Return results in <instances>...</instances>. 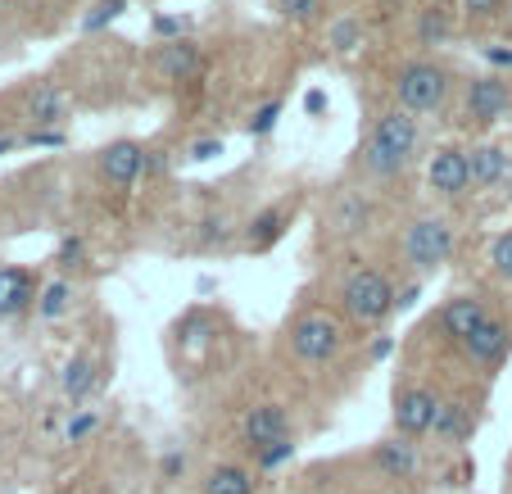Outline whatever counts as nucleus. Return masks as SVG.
I'll use <instances>...</instances> for the list:
<instances>
[{"instance_id": "nucleus-1", "label": "nucleus", "mask_w": 512, "mask_h": 494, "mask_svg": "<svg viewBox=\"0 0 512 494\" xmlns=\"http://www.w3.org/2000/svg\"><path fill=\"white\" fill-rule=\"evenodd\" d=\"M417 150V118L408 109H390L372 123L368 141H363V164L377 177H395L399 168H408Z\"/></svg>"}, {"instance_id": "nucleus-2", "label": "nucleus", "mask_w": 512, "mask_h": 494, "mask_svg": "<svg viewBox=\"0 0 512 494\" xmlns=\"http://www.w3.org/2000/svg\"><path fill=\"white\" fill-rule=\"evenodd\" d=\"M340 304H345V313L358 322V327H377V322H386L390 313L399 309V295H395L386 272L354 268L345 277V286H340Z\"/></svg>"}, {"instance_id": "nucleus-3", "label": "nucleus", "mask_w": 512, "mask_h": 494, "mask_svg": "<svg viewBox=\"0 0 512 494\" xmlns=\"http://www.w3.org/2000/svg\"><path fill=\"white\" fill-rule=\"evenodd\" d=\"M340 345H345V327H340L336 313L309 309V313H300V318L290 322V349H295V359L300 363L322 368V363H331L340 354Z\"/></svg>"}, {"instance_id": "nucleus-4", "label": "nucleus", "mask_w": 512, "mask_h": 494, "mask_svg": "<svg viewBox=\"0 0 512 494\" xmlns=\"http://www.w3.org/2000/svg\"><path fill=\"white\" fill-rule=\"evenodd\" d=\"M395 91L408 114H431V109H440L449 100V73L440 64H431V59H413V64L399 68Z\"/></svg>"}, {"instance_id": "nucleus-5", "label": "nucleus", "mask_w": 512, "mask_h": 494, "mask_svg": "<svg viewBox=\"0 0 512 494\" xmlns=\"http://www.w3.org/2000/svg\"><path fill=\"white\" fill-rule=\"evenodd\" d=\"M454 254V227L445 218H417L404 236V259L413 263L417 272H435L440 263H449Z\"/></svg>"}, {"instance_id": "nucleus-6", "label": "nucleus", "mask_w": 512, "mask_h": 494, "mask_svg": "<svg viewBox=\"0 0 512 494\" xmlns=\"http://www.w3.org/2000/svg\"><path fill=\"white\" fill-rule=\"evenodd\" d=\"M445 399L435 395L431 386H399L395 390V431L404 440H417L435 427V413H440Z\"/></svg>"}, {"instance_id": "nucleus-7", "label": "nucleus", "mask_w": 512, "mask_h": 494, "mask_svg": "<svg viewBox=\"0 0 512 494\" xmlns=\"http://www.w3.org/2000/svg\"><path fill=\"white\" fill-rule=\"evenodd\" d=\"M458 349H463V359L472 363V368H494V363H499L503 354L512 349V327L490 313V318H485L481 327H476Z\"/></svg>"}, {"instance_id": "nucleus-8", "label": "nucleus", "mask_w": 512, "mask_h": 494, "mask_svg": "<svg viewBox=\"0 0 512 494\" xmlns=\"http://www.w3.org/2000/svg\"><path fill=\"white\" fill-rule=\"evenodd\" d=\"M426 182H431V191H440L445 200H458V195L472 186V168H467V150L458 146H440L431 155V164H426Z\"/></svg>"}, {"instance_id": "nucleus-9", "label": "nucleus", "mask_w": 512, "mask_h": 494, "mask_svg": "<svg viewBox=\"0 0 512 494\" xmlns=\"http://www.w3.org/2000/svg\"><path fill=\"white\" fill-rule=\"evenodd\" d=\"M241 436H245V445L259 454V449H268V445H277V440L290 436V413L281 404H254L241 422Z\"/></svg>"}, {"instance_id": "nucleus-10", "label": "nucleus", "mask_w": 512, "mask_h": 494, "mask_svg": "<svg viewBox=\"0 0 512 494\" xmlns=\"http://www.w3.org/2000/svg\"><path fill=\"white\" fill-rule=\"evenodd\" d=\"M145 159H150L145 146H136V141H114V146L100 150V177L123 191V186H132L136 177L145 173Z\"/></svg>"}, {"instance_id": "nucleus-11", "label": "nucleus", "mask_w": 512, "mask_h": 494, "mask_svg": "<svg viewBox=\"0 0 512 494\" xmlns=\"http://www.w3.org/2000/svg\"><path fill=\"white\" fill-rule=\"evenodd\" d=\"M508 109H512V87L503 78H494V73H485V78H476L467 87V118L472 123H494Z\"/></svg>"}, {"instance_id": "nucleus-12", "label": "nucleus", "mask_w": 512, "mask_h": 494, "mask_svg": "<svg viewBox=\"0 0 512 494\" xmlns=\"http://www.w3.org/2000/svg\"><path fill=\"white\" fill-rule=\"evenodd\" d=\"M485 318H490V309H485L481 295H454V300L440 309V331H445V340L463 345Z\"/></svg>"}, {"instance_id": "nucleus-13", "label": "nucleus", "mask_w": 512, "mask_h": 494, "mask_svg": "<svg viewBox=\"0 0 512 494\" xmlns=\"http://www.w3.org/2000/svg\"><path fill=\"white\" fill-rule=\"evenodd\" d=\"M372 467H377L386 481H413L417 467H422V454H417L413 440L395 436V440H381V445L372 449Z\"/></svg>"}, {"instance_id": "nucleus-14", "label": "nucleus", "mask_w": 512, "mask_h": 494, "mask_svg": "<svg viewBox=\"0 0 512 494\" xmlns=\"http://www.w3.org/2000/svg\"><path fill=\"white\" fill-rule=\"evenodd\" d=\"M37 277L28 268H0V318H19L37 304Z\"/></svg>"}, {"instance_id": "nucleus-15", "label": "nucleus", "mask_w": 512, "mask_h": 494, "mask_svg": "<svg viewBox=\"0 0 512 494\" xmlns=\"http://www.w3.org/2000/svg\"><path fill=\"white\" fill-rule=\"evenodd\" d=\"M472 427H476L472 404H467V399H445V404H440V413H435L431 436L445 440V445H463V440L472 436Z\"/></svg>"}, {"instance_id": "nucleus-16", "label": "nucleus", "mask_w": 512, "mask_h": 494, "mask_svg": "<svg viewBox=\"0 0 512 494\" xmlns=\"http://www.w3.org/2000/svg\"><path fill=\"white\" fill-rule=\"evenodd\" d=\"M64 114H68V91L59 82H37L28 91V118L37 127H55Z\"/></svg>"}, {"instance_id": "nucleus-17", "label": "nucleus", "mask_w": 512, "mask_h": 494, "mask_svg": "<svg viewBox=\"0 0 512 494\" xmlns=\"http://www.w3.org/2000/svg\"><path fill=\"white\" fill-rule=\"evenodd\" d=\"M159 73H164L168 82H191L195 73H200V46L186 37L168 41V46L159 50Z\"/></svg>"}, {"instance_id": "nucleus-18", "label": "nucleus", "mask_w": 512, "mask_h": 494, "mask_svg": "<svg viewBox=\"0 0 512 494\" xmlns=\"http://www.w3.org/2000/svg\"><path fill=\"white\" fill-rule=\"evenodd\" d=\"M467 168H472V186H499L512 173V159L499 146H472L467 150Z\"/></svg>"}, {"instance_id": "nucleus-19", "label": "nucleus", "mask_w": 512, "mask_h": 494, "mask_svg": "<svg viewBox=\"0 0 512 494\" xmlns=\"http://www.w3.org/2000/svg\"><path fill=\"white\" fill-rule=\"evenodd\" d=\"M100 381V368L91 354H73V359L64 363V377H59V386H64V399H73V404H82V399L96 390Z\"/></svg>"}, {"instance_id": "nucleus-20", "label": "nucleus", "mask_w": 512, "mask_h": 494, "mask_svg": "<svg viewBox=\"0 0 512 494\" xmlns=\"http://www.w3.org/2000/svg\"><path fill=\"white\" fill-rule=\"evenodd\" d=\"M254 490H259V481L241 463H218L204 476V494H254Z\"/></svg>"}, {"instance_id": "nucleus-21", "label": "nucleus", "mask_w": 512, "mask_h": 494, "mask_svg": "<svg viewBox=\"0 0 512 494\" xmlns=\"http://www.w3.org/2000/svg\"><path fill=\"white\" fill-rule=\"evenodd\" d=\"M286 223H290L286 204H268V209H263V214L254 218L250 227H245V245H250V250H268V245H277V241H281Z\"/></svg>"}, {"instance_id": "nucleus-22", "label": "nucleus", "mask_w": 512, "mask_h": 494, "mask_svg": "<svg viewBox=\"0 0 512 494\" xmlns=\"http://www.w3.org/2000/svg\"><path fill=\"white\" fill-rule=\"evenodd\" d=\"M68 309H73V286H68V281H50V286H41V295H37L41 318H64Z\"/></svg>"}, {"instance_id": "nucleus-23", "label": "nucleus", "mask_w": 512, "mask_h": 494, "mask_svg": "<svg viewBox=\"0 0 512 494\" xmlns=\"http://www.w3.org/2000/svg\"><path fill=\"white\" fill-rule=\"evenodd\" d=\"M449 28H454V23H449L445 10H426L422 23H417V37H422V46H440V41L449 37Z\"/></svg>"}, {"instance_id": "nucleus-24", "label": "nucleus", "mask_w": 512, "mask_h": 494, "mask_svg": "<svg viewBox=\"0 0 512 494\" xmlns=\"http://www.w3.org/2000/svg\"><path fill=\"white\" fill-rule=\"evenodd\" d=\"M358 41H363V23L358 19H340L336 28H331V50H340V55H349Z\"/></svg>"}, {"instance_id": "nucleus-25", "label": "nucleus", "mask_w": 512, "mask_h": 494, "mask_svg": "<svg viewBox=\"0 0 512 494\" xmlns=\"http://www.w3.org/2000/svg\"><path fill=\"white\" fill-rule=\"evenodd\" d=\"M123 10H127V0H96V10L82 19V28H87V32H100L105 23H114Z\"/></svg>"}, {"instance_id": "nucleus-26", "label": "nucleus", "mask_w": 512, "mask_h": 494, "mask_svg": "<svg viewBox=\"0 0 512 494\" xmlns=\"http://www.w3.org/2000/svg\"><path fill=\"white\" fill-rule=\"evenodd\" d=\"M96 427H100V417L91 413V408H82V413H73V417H68L64 440H68V445H82V440H87V436H91V431H96Z\"/></svg>"}, {"instance_id": "nucleus-27", "label": "nucleus", "mask_w": 512, "mask_h": 494, "mask_svg": "<svg viewBox=\"0 0 512 494\" xmlns=\"http://www.w3.org/2000/svg\"><path fill=\"white\" fill-rule=\"evenodd\" d=\"M281 19H295V23H313L322 14V0H277Z\"/></svg>"}, {"instance_id": "nucleus-28", "label": "nucleus", "mask_w": 512, "mask_h": 494, "mask_svg": "<svg viewBox=\"0 0 512 494\" xmlns=\"http://www.w3.org/2000/svg\"><path fill=\"white\" fill-rule=\"evenodd\" d=\"M490 263H494V272H499L503 281H512V232H503L499 241L490 245Z\"/></svg>"}, {"instance_id": "nucleus-29", "label": "nucleus", "mask_w": 512, "mask_h": 494, "mask_svg": "<svg viewBox=\"0 0 512 494\" xmlns=\"http://www.w3.org/2000/svg\"><path fill=\"white\" fill-rule=\"evenodd\" d=\"M290 454H295V440H277V445H268V449H259V454H254V463H259L263 467V472H272V467H281V463H286V458Z\"/></svg>"}, {"instance_id": "nucleus-30", "label": "nucleus", "mask_w": 512, "mask_h": 494, "mask_svg": "<svg viewBox=\"0 0 512 494\" xmlns=\"http://www.w3.org/2000/svg\"><path fill=\"white\" fill-rule=\"evenodd\" d=\"M277 118H281V100H268L263 109H254V118H250V136H268L272 127H277Z\"/></svg>"}, {"instance_id": "nucleus-31", "label": "nucleus", "mask_w": 512, "mask_h": 494, "mask_svg": "<svg viewBox=\"0 0 512 494\" xmlns=\"http://www.w3.org/2000/svg\"><path fill=\"white\" fill-rule=\"evenodd\" d=\"M458 5H463L472 19H494V14H503V5H508V0H458Z\"/></svg>"}, {"instance_id": "nucleus-32", "label": "nucleus", "mask_w": 512, "mask_h": 494, "mask_svg": "<svg viewBox=\"0 0 512 494\" xmlns=\"http://www.w3.org/2000/svg\"><path fill=\"white\" fill-rule=\"evenodd\" d=\"M159 472H164V481H182V476H186V454H182V449H173V454H164V463H159Z\"/></svg>"}, {"instance_id": "nucleus-33", "label": "nucleus", "mask_w": 512, "mask_h": 494, "mask_svg": "<svg viewBox=\"0 0 512 494\" xmlns=\"http://www.w3.org/2000/svg\"><path fill=\"white\" fill-rule=\"evenodd\" d=\"M59 263H64V268H73V263L82 259V236H64V241H59V254H55Z\"/></svg>"}, {"instance_id": "nucleus-34", "label": "nucleus", "mask_w": 512, "mask_h": 494, "mask_svg": "<svg viewBox=\"0 0 512 494\" xmlns=\"http://www.w3.org/2000/svg\"><path fill=\"white\" fill-rule=\"evenodd\" d=\"M28 146H64V132H55V127H32Z\"/></svg>"}, {"instance_id": "nucleus-35", "label": "nucleus", "mask_w": 512, "mask_h": 494, "mask_svg": "<svg viewBox=\"0 0 512 494\" xmlns=\"http://www.w3.org/2000/svg\"><path fill=\"white\" fill-rule=\"evenodd\" d=\"M358 218H368V209L363 204H345L340 209V232H358Z\"/></svg>"}, {"instance_id": "nucleus-36", "label": "nucleus", "mask_w": 512, "mask_h": 494, "mask_svg": "<svg viewBox=\"0 0 512 494\" xmlns=\"http://www.w3.org/2000/svg\"><path fill=\"white\" fill-rule=\"evenodd\" d=\"M213 241H227V223H223V218H209V223H204V245H213Z\"/></svg>"}, {"instance_id": "nucleus-37", "label": "nucleus", "mask_w": 512, "mask_h": 494, "mask_svg": "<svg viewBox=\"0 0 512 494\" xmlns=\"http://www.w3.org/2000/svg\"><path fill=\"white\" fill-rule=\"evenodd\" d=\"M213 155H223V141H195L191 146V159H213Z\"/></svg>"}, {"instance_id": "nucleus-38", "label": "nucleus", "mask_w": 512, "mask_h": 494, "mask_svg": "<svg viewBox=\"0 0 512 494\" xmlns=\"http://www.w3.org/2000/svg\"><path fill=\"white\" fill-rule=\"evenodd\" d=\"M485 59L499 68H512V46H485Z\"/></svg>"}, {"instance_id": "nucleus-39", "label": "nucleus", "mask_w": 512, "mask_h": 494, "mask_svg": "<svg viewBox=\"0 0 512 494\" xmlns=\"http://www.w3.org/2000/svg\"><path fill=\"white\" fill-rule=\"evenodd\" d=\"M304 109H309V114H322V109H327V96H322V91H309V96H304Z\"/></svg>"}, {"instance_id": "nucleus-40", "label": "nucleus", "mask_w": 512, "mask_h": 494, "mask_svg": "<svg viewBox=\"0 0 512 494\" xmlns=\"http://www.w3.org/2000/svg\"><path fill=\"white\" fill-rule=\"evenodd\" d=\"M155 28H159V32H164V37H173V32H177V28H182V23H177V19H159V23H155Z\"/></svg>"}, {"instance_id": "nucleus-41", "label": "nucleus", "mask_w": 512, "mask_h": 494, "mask_svg": "<svg viewBox=\"0 0 512 494\" xmlns=\"http://www.w3.org/2000/svg\"><path fill=\"white\" fill-rule=\"evenodd\" d=\"M417 300V286H408V291H399V309H408V304Z\"/></svg>"}, {"instance_id": "nucleus-42", "label": "nucleus", "mask_w": 512, "mask_h": 494, "mask_svg": "<svg viewBox=\"0 0 512 494\" xmlns=\"http://www.w3.org/2000/svg\"><path fill=\"white\" fill-rule=\"evenodd\" d=\"M14 150V136H0V155H10Z\"/></svg>"}, {"instance_id": "nucleus-43", "label": "nucleus", "mask_w": 512, "mask_h": 494, "mask_svg": "<svg viewBox=\"0 0 512 494\" xmlns=\"http://www.w3.org/2000/svg\"><path fill=\"white\" fill-rule=\"evenodd\" d=\"M0 454H5V431H0Z\"/></svg>"}]
</instances>
